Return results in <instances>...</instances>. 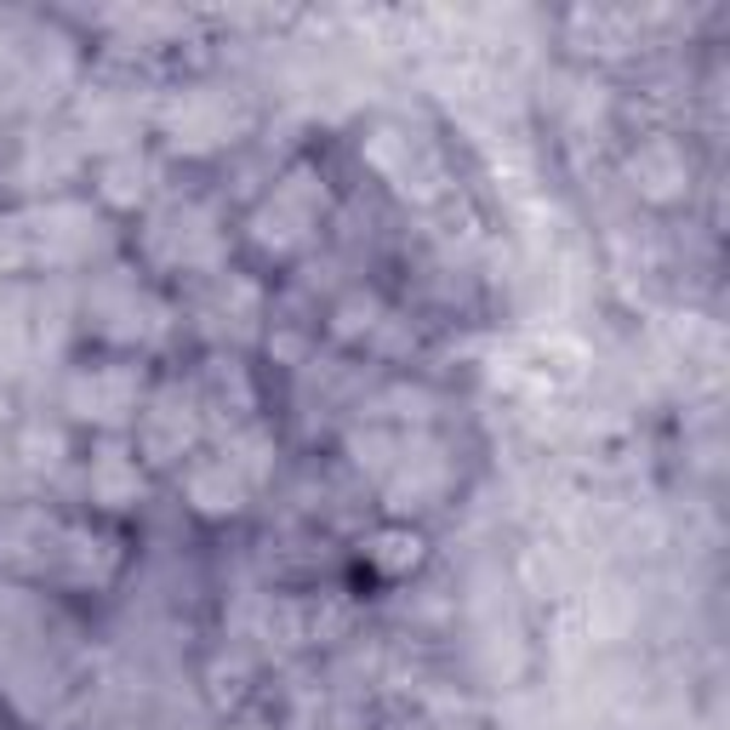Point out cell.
Listing matches in <instances>:
<instances>
[{
  "mask_svg": "<svg viewBox=\"0 0 730 730\" xmlns=\"http://www.w3.org/2000/svg\"><path fill=\"white\" fill-rule=\"evenodd\" d=\"M371 560L383 571H406V565H417V537L411 531H383L371 548Z\"/></svg>",
  "mask_w": 730,
  "mask_h": 730,
  "instance_id": "obj_1",
  "label": "cell"
}]
</instances>
